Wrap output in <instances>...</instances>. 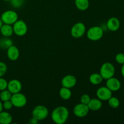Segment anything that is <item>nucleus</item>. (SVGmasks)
Instances as JSON below:
<instances>
[{"mask_svg":"<svg viewBox=\"0 0 124 124\" xmlns=\"http://www.w3.org/2000/svg\"><path fill=\"white\" fill-rule=\"evenodd\" d=\"M69 117V111L64 106H59L55 108L51 114L52 121L56 124H64Z\"/></svg>","mask_w":124,"mask_h":124,"instance_id":"f257e3e1","label":"nucleus"},{"mask_svg":"<svg viewBox=\"0 0 124 124\" xmlns=\"http://www.w3.org/2000/svg\"><path fill=\"white\" fill-rule=\"evenodd\" d=\"M48 114L49 111L47 107L42 105H38L35 107L31 113L32 117L38 121L46 119L48 117Z\"/></svg>","mask_w":124,"mask_h":124,"instance_id":"f03ea898","label":"nucleus"},{"mask_svg":"<svg viewBox=\"0 0 124 124\" xmlns=\"http://www.w3.org/2000/svg\"><path fill=\"white\" fill-rule=\"evenodd\" d=\"M100 75L104 79H108L113 77L115 74V67L113 64L106 62L101 65L100 69Z\"/></svg>","mask_w":124,"mask_h":124,"instance_id":"7ed1b4c3","label":"nucleus"},{"mask_svg":"<svg viewBox=\"0 0 124 124\" xmlns=\"http://www.w3.org/2000/svg\"><path fill=\"white\" fill-rule=\"evenodd\" d=\"M104 35V30L101 26H93L87 31V36L90 40L93 41H99Z\"/></svg>","mask_w":124,"mask_h":124,"instance_id":"20e7f679","label":"nucleus"},{"mask_svg":"<svg viewBox=\"0 0 124 124\" xmlns=\"http://www.w3.org/2000/svg\"><path fill=\"white\" fill-rule=\"evenodd\" d=\"M1 19L3 24L13 25L17 20H18V15L15 11L8 10L2 13Z\"/></svg>","mask_w":124,"mask_h":124,"instance_id":"39448f33","label":"nucleus"},{"mask_svg":"<svg viewBox=\"0 0 124 124\" xmlns=\"http://www.w3.org/2000/svg\"><path fill=\"white\" fill-rule=\"evenodd\" d=\"M13 107L16 108H23L26 105L27 99L26 96L21 92L12 94L10 99Z\"/></svg>","mask_w":124,"mask_h":124,"instance_id":"423d86ee","label":"nucleus"},{"mask_svg":"<svg viewBox=\"0 0 124 124\" xmlns=\"http://www.w3.org/2000/svg\"><path fill=\"white\" fill-rule=\"evenodd\" d=\"M13 33L18 36H23L28 31V27L25 21L21 19L17 20L13 24Z\"/></svg>","mask_w":124,"mask_h":124,"instance_id":"0eeeda50","label":"nucleus"},{"mask_svg":"<svg viewBox=\"0 0 124 124\" xmlns=\"http://www.w3.org/2000/svg\"><path fill=\"white\" fill-rule=\"evenodd\" d=\"M86 32V27L84 23L79 22L73 25L71 29V35L74 38H81Z\"/></svg>","mask_w":124,"mask_h":124,"instance_id":"6e6552de","label":"nucleus"},{"mask_svg":"<svg viewBox=\"0 0 124 124\" xmlns=\"http://www.w3.org/2000/svg\"><path fill=\"white\" fill-rule=\"evenodd\" d=\"M96 94L98 99L102 101H107L112 96V92L106 86L99 87Z\"/></svg>","mask_w":124,"mask_h":124,"instance_id":"1a4fd4ad","label":"nucleus"},{"mask_svg":"<svg viewBox=\"0 0 124 124\" xmlns=\"http://www.w3.org/2000/svg\"><path fill=\"white\" fill-rule=\"evenodd\" d=\"M90 110L88 105L86 104H76L73 108V114L78 117H84L88 115Z\"/></svg>","mask_w":124,"mask_h":124,"instance_id":"9d476101","label":"nucleus"},{"mask_svg":"<svg viewBox=\"0 0 124 124\" xmlns=\"http://www.w3.org/2000/svg\"><path fill=\"white\" fill-rule=\"evenodd\" d=\"M22 84L19 80L12 79L8 82L7 89L12 94L21 92L22 90Z\"/></svg>","mask_w":124,"mask_h":124,"instance_id":"9b49d317","label":"nucleus"},{"mask_svg":"<svg viewBox=\"0 0 124 124\" xmlns=\"http://www.w3.org/2000/svg\"><path fill=\"white\" fill-rule=\"evenodd\" d=\"M106 87H107L111 92H117L121 87V82L116 78L111 77L107 79Z\"/></svg>","mask_w":124,"mask_h":124,"instance_id":"f8f14e48","label":"nucleus"},{"mask_svg":"<svg viewBox=\"0 0 124 124\" xmlns=\"http://www.w3.org/2000/svg\"><path fill=\"white\" fill-rule=\"evenodd\" d=\"M77 83V79L75 76L71 75H68L64 76L61 81V84L62 87L68 88H71L75 87Z\"/></svg>","mask_w":124,"mask_h":124,"instance_id":"ddd939ff","label":"nucleus"},{"mask_svg":"<svg viewBox=\"0 0 124 124\" xmlns=\"http://www.w3.org/2000/svg\"><path fill=\"white\" fill-rule=\"evenodd\" d=\"M120 26H121L120 21L116 17H111L107 22V29L111 31H117L119 29Z\"/></svg>","mask_w":124,"mask_h":124,"instance_id":"4468645a","label":"nucleus"},{"mask_svg":"<svg viewBox=\"0 0 124 124\" xmlns=\"http://www.w3.org/2000/svg\"><path fill=\"white\" fill-rule=\"evenodd\" d=\"M20 55V52L16 46L12 45V46L7 49V58L12 61H16L19 58Z\"/></svg>","mask_w":124,"mask_h":124,"instance_id":"2eb2a0df","label":"nucleus"},{"mask_svg":"<svg viewBox=\"0 0 124 124\" xmlns=\"http://www.w3.org/2000/svg\"><path fill=\"white\" fill-rule=\"evenodd\" d=\"M88 107L90 110L96 111L100 110L102 107V101L98 98H93L91 99L90 101L88 104Z\"/></svg>","mask_w":124,"mask_h":124,"instance_id":"dca6fc26","label":"nucleus"},{"mask_svg":"<svg viewBox=\"0 0 124 124\" xmlns=\"http://www.w3.org/2000/svg\"><path fill=\"white\" fill-rule=\"evenodd\" d=\"M0 33L4 37H10L13 34V26L10 24H3L0 29Z\"/></svg>","mask_w":124,"mask_h":124,"instance_id":"f3484780","label":"nucleus"},{"mask_svg":"<svg viewBox=\"0 0 124 124\" xmlns=\"http://www.w3.org/2000/svg\"><path fill=\"white\" fill-rule=\"evenodd\" d=\"M13 117L10 113L2 111L0 112V124H10L12 122Z\"/></svg>","mask_w":124,"mask_h":124,"instance_id":"a211bd4d","label":"nucleus"},{"mask_svg":"<svg viewBox=\"0 0 124 124\" xmlns=\"http://www.w3.org/2000/svg\"><path fill=\"white\" fill-rule=\"evenodd\" d=\"M75 4L78 10L85 11L89 7V0H75Z\"/></svg>","mask_w":124,"mask_h":124,"instance_id":"6ab92c4d","label":"nucleus"},{"mask_svg":"<svg viewBox=\"0 0 124 124\" xmlns=\"http://www.w3.org/2000/svg\"><path fill=\"white\" fill-rule=\"evenodd\" d=\"M59 96L61 97V99L63 100H69L71 98L72 93L71 91L70 90V88H66V87H62L59 90Z\"/></svg>","mask_w":124,"mask_h":124,"instance_id":"aec40b11","label":"nucleus"},{"mask_svg":"<svg viewBox=\"0 0 124 124\" xmlns=\"http://www.w3.org/2000/svg\"><path fill=\"white\" fill-rule=\"evenodd\" d=\"M103 80H104V79L102 78L100 73H97L92 74L89 77L90 82L93 85H95L101 84Z\"/></svg>","mask_w":124,"mask_h":124,"instance_id":"412c9836","label":"nucleus"},{"mask_svg":"<svg viewBox=\"0 0 124 124\" xmlns=\"http://www.w3.org/2000/svg\"><path fill=\"white\" fill-rule=\"evenodd\" d=\"M13 44V41L8 37H5L0 39V48L7 49Z\"/></svg>","mask_w":124,"mask_h":124,"instance_id":"4be33fe9","label":"nucleus"},{"mask_svg":"<svg viewBox=\"0 0 124 124\" xmlns=\"http://www.w3.org/2000/svg\"><path fill=\"white\" fill-rule=\"evenodd\" d=\"M12 94L7 89L1 91L0 93V100L2 102L10 100Z\"/></svg>","mask_w":124,"mask_h":124,"instance_id":"5701e85b","label":"nucleus"},{"mask_svg":"<svg viewBox=\"0 0 124 124\" xmlns=\"http://www.w3.org/2000/svg\"><path fill=\"white\" fill-rule=\"evenodd\" d=\"M108 105L110 107L113 108H117L120 105V101L119 99L116 97L111 96L108 100L107 101Z\"/></svg>","mask_w":124,"mask_h":124,"instance_id":"b1692460","label":"nucleus"},{"mask_svg":"<svg viewBox=\"0 0 124 124\" xmlns=\"http://www.w3.org/2000/svg\"><path fill=\"white\" fill-rule=\"evenodd\" d=\"M10 5L15 8H19L23 6L25 0H10Z\"/></svg>","mask_w":124,"mask_h":124,"instance_id":"393cba45","label":"nucleus"},{"mask_svg":"<svg viewBox=\"0 0 124 124\" xmlns=\"http://www.w3.org/2000/svg\"><path fill=\"white\" fill-rule=\"evenodd\" d=\"M7 71V66L6 63L0 61V77H2Z\"/></svg>","mask_w":124,"mask_h":124,"instance_id":"a878e982","label":"nucleus"},{"mask_svg":"<svg viewBox=\"0 0 124 124\" xmlns=\"http://www.w3.org/2000/svg\"><path fill=\"white\" fill-rule=\"evenodd\" d=\"M90 96L87 94H82V96L81 97V99H80L81 103L84 104H86V105H88V104L89 103V102L90 101Z\"/></svg>","mask_w":124,"mask_h":124,"instance_id":"bb28decb","label":"nucleus"},{"mask_svg":"<svg viewBox=\"0 0 124 124\" xmlns=\"http://www.w3.org/2000/svg\"><path fill=\"white\" fill-rule=\"evenodd\" d=\"M115 60L118 64H124V53H119L115 56Z\"/></svg>","mask_w":124,"mask_h":124,"instance_id":"cd10ccee","label":"nucleus"},{"mask_svg":"<svg viewBox=\"0 0 124 124\" xmlns=\"http://www.w3.org/2000/svg\"><path fill=\"white\" fill-rule=\"evenodd\" d=\"M8 82L7 80L2 77H0V92L7 88Z\"/></svg>","mask_w":124,"mask_h":124,"instance_id":"c85d7f7f","label":"nucleus"},{"mask_svg":"<svg viewBox=\"0 0 124 124\" xmlns=\"http://www.w3.org/2000/svg\"><path fill=\"white\" fill-rule=\"evenodd\" d=\"M2 106H3V109L6 110H10L13 108V105L10 100L6 101L3 102L2 103Z\"/></svg>","mask_w":124,"mask_h":124,"instance_id":"c756f323","label":"nucleus"},{"mask_svg":"<svg viewBox=\"0 0 124 124\" xmlns=\"http://www.w3.org/2000/svg\"><path fill=\"white\" fill-rule=\"evenodd\" d=\"M39 121L38 120H36V119H35L34 117H32V118L30 119V123L31 124H36L38 123Z\"/></svg>","mask_w":124,"mask_h":124,"instance_id":"7c9ffc66","label":"nucleus"},{"mask_svg":"<svg viewBox=\"0 0 124 124\" xmlns=\"http://www.w3.org/2000/svg\"><path fill=\"white\" fill-rule=\"evenodd\" d=\"M121 74H122V76L124 78V64H122V66L121 67Z\"/></svg>","mask_w":124,"mask_h":124,"instance_id":"2f4dec72","label":"nucleus"},{"mask_svg":"<svg viewBox=\"0 0 124 124\" xmlns=\"http://www.w3.org/2000/svg\"><path fill=\"white\" fill-rule=\"evenodd\" d=\"M3 110V106H2V102L1 100H0V112Z\"/></svg>","mask_w":124,"mask_h":124,"instance_id":"473e14b6","label":"nucleus"},{"mask_svg":"<svg viewBox=\"0 0 124 124\" xmlns=\"http://www.w3.org/2000/svg\"><path fill=\"white\" fill-rule=\"evenodd\" d=\"M2 24H3V23H2V20H1V18H0V29H1V27H2Z\"/></svg>","mask_w":124,"mask_h":124,"instance_id":"72a5a7b5","label":"nucleus"},{"mask_svg":"<svg viewBox=\"0 0 124 124\" xmlns=\"http://www.w3.org/2000/svg\"><path fill=\"white\" fill-rule=\"evenodd\" d=\"M3 1H6V2H8V1H10V0H3Z\"/></svg>","mask_w":124,"mask_h":124,"instance_id":"f704fd0d","label":"nucleus"}]
</instances>
